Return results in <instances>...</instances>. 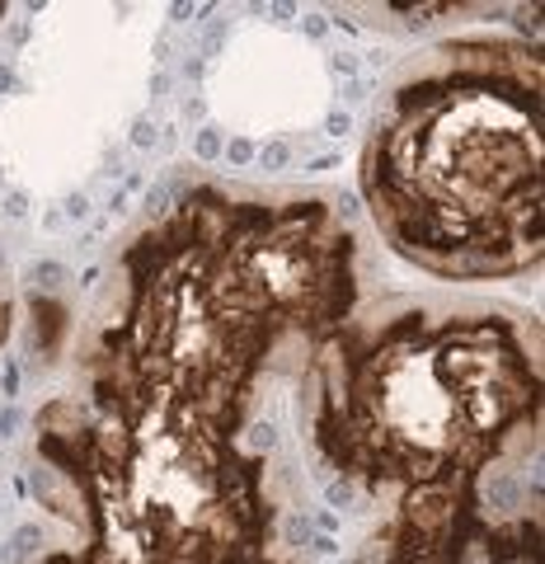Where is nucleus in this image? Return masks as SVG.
Wrapping results in <instances>:
<instances>
[{"label":"nucleus","mask_w":545,"mask_h":564,"mask_svg":"<svg viewBox=\"0 0 545 564\" xmlns=\"http://www.w3.org/2000/svg\"><path fill=\"white\" fill-rule=\"evenodd\" d=\"M362 245L334 193L193 184L118 245L72 377L33 414L39 564H296L259 386L287 339L358 306Z\"/></svg>","instance_id":"f257e3e1"},{"label":"nucleus","mask_w":545,"mask_h":564,"mask_svg":"<svg viewBox=\"0 0 545 564\" xmlns=\"http://www.w3.org/2000/svg\"><path fill=\"white\" fill-rule=\"evenodd\" d=\"M306 443L367 513L353 564H536L541 321L400 292L310 339Z\"/></svg>","instance_id":"f03ea898"},{"label":"nucleus","mask_w":545,"mask_h":564,"mask_svg":"<svg viewBox=\"0 0 545 564\" xmlns=\"http://www.w3.org/2000/svg\"><path fill=\"white\" fill-rule=\"evenodd\" d=\"M381 240L447 282L541 263V52L461 33L404 62L358 161Z\"/></svg>","instance_id":"7ed1b4c3"},{"label":"nucleus","mask_w":545,"mask_h":564,"mask_svg":"<svg viewBox=\"0 0 545 564\" xmlns=\"http://www.w3.org/2000/svg\"><path fill=\"white\" fill-rule=\"evenodd\" d=\"M155 10L57 6L24 52L20 90L0 104V155L33 188H66L99 161L151 66Z\"/></svg>","instance_id":"20e7f679"},{"label":"nucleus","mask_w":545,"mask_h":564,"mask_svg":"<svg viewBox=\"0 0 545 564\" xmlns=\"http://www.w3.org/2000/svg\"><path fill=\"white\" fill-rule=\"evenodd\" d=\"M329 76L315 47L283 29H250L212 70V104L244 137H283L320 118Z\"/></svg>","instance_id":"39448f33"},{"label":"nucleus","mask_w":545,"mask_h":564,"mask_svg":"<svg viewBox=\"0 0 545 564\" xmlns=\"http://www.w3.org/2000/svg\"><path fill=\"white\" fill-rule=\"evenodd\" d=\"M10 282H6V269H0V381H6V344H10Z\"/></svg>","instance_id":"423d86ee"},{"label":"nucleus","mask_w":545,"mask_h":564,"mask_svg":"<svg viewBox=\"0 0 545 564\" xmlns=\"http://www.w3.org/2000/svg\"><path fill=\"white\" fill-rule=\"evenodd\" d=\"M0 20H6V6H0Z\"/></svg>","instance_id":"0eeeda50"}]
</instances>
